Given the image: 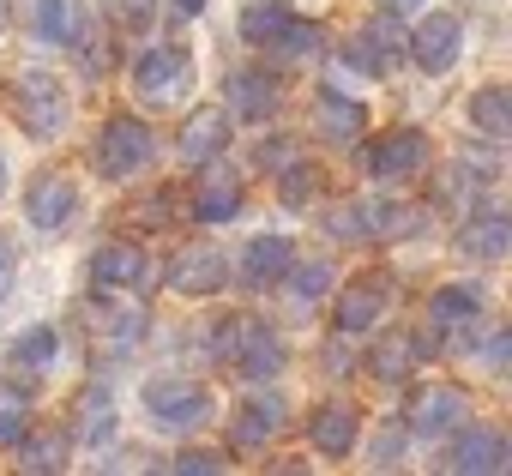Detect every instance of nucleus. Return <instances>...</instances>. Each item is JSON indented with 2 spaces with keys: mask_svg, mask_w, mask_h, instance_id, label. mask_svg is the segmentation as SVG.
I'll list each match as a JSON object with an SVG mask.
<instances>
[{
  "mask_svg": "<svg viewBox=\"0 0 512 476\" xmlns=\"http://www.w3.org/2000/svg\"><path fill=\"white\" fill-rule=\"evenodd\" d=\"M217 362L241 368L247 380H272V374L284 368V344H278V332H272L266 320L235 314V320L217 326Z\"/></svg>",
  "mask_w": 512,
  "mask_h": 476,
  "instance_id": "f257e3e1",
  "label": "nucleus"
},
{
  "mask_svg": "<svg viewBox=\"0 0 512 476\" xmlns=\"http://www.w3.org/2000/svg\"><path fill=\"white\" fill-rule=\"evenodd\" d=\"M13 115L31 139H61L67 133V85L55 73H19L13 79Z\"/></svg>",
  "mask_w": 512,
  "mask_h": 476,
  "instance_id": "f03ea898",
  "label": "nucleus"
},
{
  "mask_svg": "<svg viewBox=\"0 0 512 476\" xmlns=\"http://www.w3.org/2000/svg\"><path fill=\"white\" fill-rule=\"evenodd\" d=\"M133 91H139V103H151V109H175V103L193 91V55H181V49H151V55H139Z\"/></svg>",
  "mask_w": 512,
  "mask_h": 476,
  "instance_id": "7ed1b4c3",
  "label": "nucleus"
},
{
  "mask_svg": "<svg viewBox=\"0 0 512 476\" xmlns=\"http://www.w3.org/2000/svg\"><path fill=\"white\" fill-rule=\"evenodd\" d=\"M79 326L91 332V344L103 350V356H127L139 338H145V326H151V314L139 308V302H85L79 308Z\"/></svg>",
  "mask_w": 512,
  "mask_h": 476,
  "instance_id": "20e7f679",
  "label": "nucleus"
},
{
  "mask_svg": "<svg viewBox=\"0 0 512 476\" xmlns=\"http://www.w3.org/2000/svg\"><path fill=\"white\" fill-rule=\"evenodd\" d=\"M145 410H151V422L157 428H175V434H187V428H199L205 416H211V392L199 386V380H151L145 386Z\"/></svg>",
  "mask_w": 512,
  "mask_h": 476,
  "instance_id": "39448f33",
  "label": "nucleus"
},
{
  "mask_svg": "<svg viewBox=\"0 0 512 476\" xmlns=\"http://www.w3.org/2000/svg\"><path fill=\"white\" fill-rule=\"evenodd\" d=\"M362 169L380 175V181H404L416 169H428V133L422 127H392L380 139L362 145Z\"/></svg>",
  "mask_w": 512,
  "mask_h": 476,
  "instance_id": "423d86ee",
  "label": "nucleus"
},
{
  "mask_svg": "<svg viewBox=\"0 0 512 476\" xmlns=\"http://www.w3.org/2000/svg\"><path fill=\"white\" fill-rule=\"evenodd\" d=\"M145 157H151V127H145V121L115 115V121L97 133V169H103L109 181H121V175L145 169Z\"/></svg>",
  "mask_w": 512,
  "mask_h": 476,
  "instance_id": "0eeeda50",
  "label": "nucleus"
},
{
  "mask_svg": "<svg viewBox=\"0 0 512 476\" xmlns=\"http://www.w3.org/2000/svg\"><path fill=\"white\" fill-rule=\"evenodd\" d=\"M458 43H464V19L458 13H428L416 19V31L404 37V55H416L422 73H446L458 61Z\"/></svg>",
  "mask_w": 512,
  "mask_h": 476,
  "instance_id": "6e6552de",
  "label": "nucleus"
},
{
  "mask_svg": "<svg viewBox=\"0 0 512 476\" xmlns=\"http://www.w3.org/2000/svg\"><path fill=\"white\" fill-rule=\"evenodd\" d=\"M350 229H356V242L368 235V242H404V235L422 229V211L404 205V199H356L350 205Z\"/></svg>",
  "mask_w": 512,
  "mask_h": 476,
  "instance_id": "1a4fd4ad",
  "label": "nucleus"
},
{
  "mask_svg": "<svg viewBox=\"0 0 512 476\" xmlns=\"http://www.w3.org/2000/svg\"><path fill=\"white\" fill-rule=\"evenodd\" d=\"M73 205H79V181L61 175V169H43V175L31 181V193H25L31 229H61V223L73 217Z\"/></svg>",
  "mask_w": 512,
  "mask_h": 476,
  "instance_id": "9d476101",
  "label": "nucleus"
},
{
  "mask_svg": "<svg viewBox=\"0 0 512 476\" xmlns=\"http://www.w3.org/2000/svg\"><path fill=\"white\" fill-rule=\"evenodd\" d=\"M356 434H362V410H356L350 398H332V404H320V410H314V422H308V440H314L326 458H344V452H356Z\"/></svg>",
  "mask_w": 512,
  "mask_h": 476,
  "instance_id": "9b49d317",
  "label": "nucleus"
},
{
  "mask_svg": "<svg viewBox=\"0 0 512 476\" xmlns=\"http://www.w3.org/2000/svg\"><path fill=\"white\" fill-rule=\"evenodd\" d=\"M284 428V398L278 392H253L241 410H235V422H229V440L241 446V452H260L272 434Z\"/></svg>",
  "mask_w": 512,
  "mask_h": 476,
  "instance_id": "f8f14e48",
  "label": "nucleus"
},
{
  "mask_svg": "<svg viewBox=\"0 0 512 476\" xmlns=\"http://www.w3.org/2000/svg\"><path fill=\"white\" fill-rule=\"evenodd\" d=\"M506 248H512V217H506V211L482 205V211L464 217V229H458V254H470V260H506Z\"/></svg>",
  "mask_w": 512,
  "mask_h": 476,
  "instance_id": "ddd939ff",
  "label": "nucleus"
},
{
  "mask_svg": "<svg viewBox=\"0 0 512 476\" xmlns=\"http://www.w3.org/2000/svg\"><path fill=\"white\" fill-rule=\"evenodd\" d=\"M91 278H97V290H145L157 272H151V260H145L139 248L109 242V248H97V260H91Z\"/></svg>",
  "mask_w": 512,
  "mask_h": 476,
  "instance_id": "4468645a",
  "label": "nucleus"
},
{
  "mask_svg": "<svg viewBox=\"0 0 512 476\" xmlns=\"http://www.w3.org/2000/svg\"><path fill=\"white\" fill-rule=\"evenodd\" d=\"M175 145H181L187 163H211V157H223V145H229V115H223V103H217V109H193V115L181 121Z\"/></svg>",
  "mask_w": 512,
  "mask_h": 476,
  "instance_id": "2eb2a0df",
  "label": "nucleus"
},
{
  "mask_svg": "<svg viewBox=\"0 0 512 476\" xmlns=\"http://www.w3.org/2000/svg\"><path fill=\"white\" fill-rule=\"evenodd\" d=\"M229 109L241 121L278 115V79H272V67H241V73H229Z\"/></svg>",
  "mask_w": 512,
  "mask_h": 476,
  "instance_id": "dca6fc26",
  "label": "nucleus"
},
{
  "mask_svg": "<svg viewBox=\"0 0 512 476\" xmlns=\"http://www.w3.org/2000/svg\"><path fill=\"white\" fill-rule=\"evenodd\" d=\"M169 284H175V296H217V290L229 284V266H223L217 248H187V254L175 260Z\"/></svg>",
  "mask_w": 512,
  "mask_h": 476,
  "instance_id": "f3484780",
  "label": "nucleus"
},
{
  "mask_svg": "<svg viewBox=\"0 0 512 476\" xmlns=\"http://www.w3.org/2000/svg\"><path fill=\"white\" fill-rule=\"evenodd\" d=\"M512 464V446L500 428H464L458 446L446 452V470H506Z\"/></svg>",
  "mask_w": 512,
  "mask_h": 476,
  "instance_id": "a211bd4d",
  "label": "nucleus"
},
{
  "mask_svg": "<svg viewBox=\"0 0 512 476\" xmlns=\"http://www.w3.org/2000/svg\"><path fill=\"white\" fill-rule=\"evenodd\" d=\"M464 422V392L458 386H428L410 404V434H446Z\"/></svg>",
  "mask_w": 512,
  "mask_h": 476,
  "instance_id": "6ab92c4d",
  "label": "nucleus"
},
{
  "mask_svg": "<svg viewBox=\"0 0 512 476\" xmlns=\"http://www.w3.org/2000/svg\"><path fill=\"white\" fill-rule=\"evenodd\" d=\"M241 211V181L229 169H205L199 187H193V217L199 223H229Z\"/></svg>",
  "mask_w": 512,
  "mask_h": 476,
  "instance_id": "aec40b11",
  "label": "nucleus"
},
{
  "mask_svg": "<svg viewBox=\"0 0 512 476\" xmlns=\"http://www.w3.org/2000/svg\"><path fill=\"white\" fill-rule=\"evenodd\" d=\"M386 296H392L386 278H356V284L344 290V302H338V332H368V326L386 314Z\"/></svg>",
  "mask_w": 512,
  "mask_h": 476,
  "instance_id": "412c9836",
  "label": "nucleus"
},
{
  "mask_svg": "<svg viewBox=\"0 0 512 476\" xmlns=\"http://www.w3.org/2000/svg\"><path fill=\"white\" fill-rule=\"evenodd\" d=\"M314 121H320V133H326V139L350 145V139L368 127V109H362L356 97H344V91H320V97H314Z\"/></svg>",
  "mask_w": 512,
  "mask_h": 476,
  "instance_id": "4be33fe9",
  "label": "nucleus"
},
{
  "mask_svg": "<svg viewBox=\"0 0 512 476\" xmlns=\"http://www.w3.org/2000/svg\"><path fill=\"white\" fill-rule=\"evenodd\" d=\"M422 356H428V350H422L416 332H392V338H380V344L368 350V374H374V380H404Z\"/></svg>",
  "mask_w": 512,
  "mask_h": 476,
  "instance_id": "5701e85b",
  "label": "nucleus"
},
{
  "mask_svg": "<svg viewBox=\"0 0 512 476\" xmlns=\"http://www.w3.org/2000/svg\"><path fill=\"white\" fill-rule=\"evenodd\" d=\"M241 272H247V284H253V290L278 284V278L290 272V242H284V235H253V242H247V260H241Z\"/></svg>",
  "mask_w": 512,
  "mask_h": 476,
  "instance_id": "b1692460",
  "label": "nucleus"
},
{
  "mask_svg": "<svg viewBox=\"0 0 512 476\" xmlns=\"http://www.w3.org/2000/svg\"><path fill=\"white\" fill-rule=\"evenodd\" d=\"M31 31H37L43 43H79V37H85L73 0H31Z\"/></svg>",
  "mask_w": 512,
  "mask_h": 476,
  "instance_id": "393cba45",
  "label": "nucleus"
},
{
  "mask_svg": "<svg viewBox=\"0 0 512 476\" xmlns=\"http://www.w3.org/2000/svg\"><path fill=\"white\" fill-rule=\"evenodd\" d=\"M320 49H326V31H320L314 19H296V13H290V19H284V31L266 43V55H272V61H308V55H320Z\"/></svg>",
  "mask_w": 512,
  "mask_h": 476,
  "instance_id": "a878e982",
  "label": "nucleus"
},
{
  "mask_svg": "<svg viewBox=\"0 0 512 476\" xmlns=\"http://www.w3.org/2000/svg\"><path fill=\"white\" fill-rule=\"evenodd\" d=\"M470 121L488 133V139H512V91L506 85H482L470 97Z\"/></svg>",
  "mask_w": 512,
  "mask_h": 476,
  "instance_id": "bb28decb",
  "label": "nucleus"
},
{
  "mask_svg": "<svg viewBox=\"0 0 512 476\" xmlns=\"http://www.w3.org/2000/svg\"><path fill=\"white\" fill-rule=\"evenodd\" d=\"M79 446H109L115 440V398L103 392V386H91L85 398H79Z\"/></svg>",
  "mask_w": 512,
  "mask_h": 476,
  "instance_id": "cd10ccee",
  "label": "nucleus"
},
{
  "mask_svg": "<svg viewBox=\"0 0 512 476\" xmlns=\"http://www.w3.org/2000/svg\"><path fill=\"white\" fill-rule=\"evenodd\" d=\"M13 446H19V464H25V470H61V464H67V434H61V428H37V434L25 428Z\"/></svg>",
  "mask_w": 512,
  "mask_h": 476,
  "instance_id": "c85d7f7f",
  "label": "nucleus"
},
{
  "mask_svg": "<svg viewBox=\"0 0 512 476\" xmlns=\"http://www.w3.org/2000/svg\"><path fill=\"white\" fill-rule=\"evenodd\" d=\"M476 320V290H458V284H446L440 296H434V326H446L452 332V344H464V326Z\"/></svg>",
  "mask_w": 512,
  "mask_h": 476,
  "instance_id": "c756f323",
  "label": "nucleus"
},
{
  "mask_svg": "<svg viewBox=\"0 0 512 476\" xmlns=\"http://www.w3.org/2000/svg\"><path fill=\"white\" fill-rule=\"evenodd\" d=\"M284 19H290V7H284V0H253V7L241 13V37H247L253 49H266V43L284 31Z\"/></svg>",
  "mask_w": 512,
  "mask_h": 476,
  "instance_id": "7c9ffc66",
  "label": "nucleus"
},
{
  "mask_svg": "<svg viewBox=\"0 0 512 476\" xmlns=\"http://www.w3.org/2000/svg\"><path fill=\"white\" fill-rule=\"evenodd\" d=\"M278 187H284V205H290V211H308V205L320 199V163H314V157L290 163V169L278 175Z\"/></svg>",
  "mask_w": 512,
  "mask_h": 476,
  "instance_id": "2f4dec72",
  "label": "nucleus"
},
{
  "mask_svg": "<svg viewBox=\"0 0 512 476\" xmlns=\"http://www.w3.org/2000/svg\"><path fill=\"white\" fill-rule=\"evenodd\" d=\"M55 362V326H31V332H19L13 338V368L25 374V368H49Z\"/></svg>",
  "mask_w": 512,
  "mask_h": 476,
  "instance_id": "473e14b6",
  "label": "nucleus"
},
{
  "mask_svg": "<svg viewBox=\"0 0 512 476\" xmlns=\"http://www.w3.org/2000/svg\"><path fill=\"white\" fill-rule=\"evenodd\" d=\"M284 278H290V290H296V302L308 308L314 296H326V290H332V260H302V266L290 260V272H284Z\"/></svg>",
  "mask_w": 512,
  "mask_h": 476,
  "instance_id": "72a5a7b5",
  "label": "nucleus"
},
{
  "mask_svg": "<svg viewBox=\"0 0 512 476\" xmlns=\"http://www.w3.org/2000/svg\"><path fill=\"white\" fill-rule=\"evenodd\" d=\"M25 428H31V398L13 392V386H0V446H13Z\"/></svg>",
  "mask_w": 512,
  "mask_h": 476,
  "instance_id": "f704fd0d",
  "label": "nucleus"
},
{
  "mask_svg": "<svg viewBox=\"0 0 512 476\" xmlns=\"http://www.w3.org/2000/svg\"><path fill=\"white\" fill-rule=\"evenodd\" d=\"M362 37H368V49L380 55V67H392V61L404 55V31H398V19H392V13H380V19H374V31H362Z\"/></svg>",
  "mask_w": 512,
  "mask_h": 476,
  "instance_id": "c9c22d12",
  "label": "nucleus"
},
{
  "mask_svg": "<svg viewBox=\"0 0 512 476\" xmlns=\"http://www.w3.org/2000/svg\"><path fill=\"white\" fill-rule=\"evenodd\" d=\"M290 163H302V145H296V139H266V145H260V169H266V175H284Z\"/></svg>",
  "mask_w": 512,
  "mask_h": 476,
  "instance_id": "e433bc0d",
  "label": "nucleus"
},
{
  "mask_svg": "<svg viewBox=\"0 0 512 476\" xmlns=\"http://www.w3.org/2000/svg\"><path fill=\"white\" fill-rule=\"evenodd\" d=\"M404 440H410V422L380 428V434H374V458H380V464H398V458H404Z\"/></svg>",
  "mask_w": 512,
  "mask_h": 476,
  "instance_id": "4c0bfd02",
  "label": "nucleus"
},
{
  "mask_svg": "<svg viewBox=\"0 0 512 476\" xmlns=\"http://www.w3.org/2000/svg\"><path fill=\"white\" fill-rule=\"evenodd\" d=\"M115 7V19H127V25H145L151 19V0H109Z\"/></svg>",
  "mask_w": 512,
  "mask_h": 476,
  "instance_id": "58836bf2",
  "label": "nucleus"
},
{
  "mask_svg": "<svg viewBox=\"0 0 512 476\" xmlns=\"http://www.w3.org/2000/svg\"><path fill=\"white\" fill-rule=\"evenodd\" d=\"M175 470H223V452H181Z\"/></svg>",
  "mask_w": 512,
  "mask_h": 476,
  "instance_id": "ea45409f",
  "label": "nucleus"
},
{
  "mask_svg": "<svg viewBox=\"0 0 512 476\" xmlns=\"http://www.w3.org/2000/svg\"><path fill=\"white\" fill-rule=\"evenodd\" d=\"M422 7V0H380V13H392V19H410Z\"/></svg>",
  "mask_w": 512,
  "mask_h": 476,
  "instance_id": "a19ab883",
  "label": "nucleus"
},
{
  "mask_svg": "<svg viewBox=\"0 0 512 476\" xmlns=\"http://www.w3.org/2000/svg\"><path fill=\"white\" fill-rule=\"evenodd\" d=\"M7 284H13V248L0 242V296H7Z\"/></svg>",
  "mask_w": 512,
  "mask_h": 476,
  "instance_id": "79ce46f5",
  "label": "nucleus"
},
{
  "mask_svg": "<svg viewBox=\"0 0 512 476\" xmlns=\"http://www.w3.org/2000/svg\"><path fill=\"white\" fill-rule=\"evenodd\" d=\"M175 7H181V19H193V13L205 7V0H175Z\"/></svg>",
  "mask_w": 512,
  "mask_h": 476,
  "instance_id": "37998d69",
  "label": "nucleus"
},
{
  "mask_svg": "<svg viewBox=\"0 0 512 476\" xmlns=\"http://www.w3.org/2000/svg\"><path fill=\"white\" fill-rule=\"evenodd\" d=\"M13 25V0H0V31H7Z\"/></svg>",
  "mask_w": 512,
  "mask_h": 476,
  "instance_id": "c03bdc74",
  "label": "nucleus"
},
{
  "mask_svg": "<svg viewBox=\"0 0 512 476\" xmlns=\"http://www.w3.org/2000/svg\"><path fill=\"white\" fill-rule=\"evenodd\" d=\"M0 193H7V163H0Z\"/></svg>",
  "mask_w": 512,
  "mask_h": 476,
  "instance_id": "a18cd8bd",
  "label": "nucleus"
}]
</instances>
